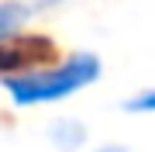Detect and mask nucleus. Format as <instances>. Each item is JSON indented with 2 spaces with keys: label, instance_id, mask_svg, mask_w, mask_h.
Returning a JSON list of instances; mask_svg holds the SVG:
<instances>
[{
  "label": "nucleus",
  "instance_id": "3",
  "mask_svg": "<svg viewBox=\"0 0 155 152\" xmlns=\"http://www.w3.org/2000/svg\"><path fill=\"white\" fill-rule=\"evenodd\" d=\"M28 14L31 11L21 4V0H0V45H4L7 38H14V35L24 28Z\"/></svg>",
  "mask_w": 155,
  "mask_h": 152
},
{
  "label": "nucleus",
  "instance_id": "6",
  "mask_svg": "<svg viewBox=\"0 0 155 152\" xmlns=\"http://www.w3.org/2000/svg\"><path fill=\"white\" fill-rule=\"evenodd\" d=\"M28 11H48V7H59V4H66V0H21Z\"/></svg>",
  "mask_w": 155,
  "mask_h": 152
},
{
  "label": "nucleus",
  "instance_id": "4",
  "mask_svg": "<svg viewBox=\"0 0 155 152\" xmlns=\"http://www.w3.org/2000/svg\"><path fill=\"white\" fill-rule=\"evenodd\" d=\"M24 62H28V56H24V52H14V49H0V76H7L11 69H21Z\"/></svg>",
  "mask_w": 155,
  "mask_h": 152
},
{
  "label": "nucleus",
  "instance_id": "5",
  "mask_svg": "<svg viewBox=\"0 0 155 152\" xmlns=\"http://www.w3.org/2000/svg\"><path fill=\"white\" fill-rule=\"evenodd\" d=\"M152 107H155V93H152V90H145L141 97L127 100V104H124V111H141V114H145V111H152Z\"/></svg>",
  "mask_w": 155,
  "mask_h": 152
},
{
  "label": "nucleus",
  "instance_id": "2",
  "mask_svg": "<svg viewBox=\"0 0 155 152\" xmlns=\"http://www.w3.org/2000/svg\"><path fill=\"white\" fill-rule=\"evenodd\" d=\"M48 138H52V145L59 152H76V149H83V142H86V128H83V121H76V118H62V121H55L48 128Z\"/></svg>",
  "mask_w": 155,
  "mask_h": 152
},
{
  "label": "nucleus",
  "instance_id": "1",
  "mask_svg": "<svg viewBox=\"0 0 155 152\" xmlns=\"http://www.w3.org/2000/svg\"><path fill=\"white\" fill-rule=\"evenodd\" d=\"M97 79H100V59L93 52H76V56H69L66 62H59L52 69L4 76V90L11 93V100L17 107H38V104L66 100V97L86 90Z\"/></svg>",
  "mask_w": 155,
  "mask_h": 152
},
{
  "label": "nucleus",
  "instance_id": "7",
  "mask_svg": "<svg viewBox=\"0 0 155 152\" xmlns=\"http://www.w3.org/2000/svg\"><path fill=\"white\" fill-rule=\"evenodd\" d=\"M93 152H127L124 145H104V149H93Z\"/></svg>",
  "mask_w": 155,
  "mask_h": 152
}]
</instances>
